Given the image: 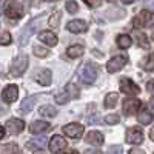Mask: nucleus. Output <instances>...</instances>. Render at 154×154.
<instances>
[{
    "label": "nucleus",
    "instance_id": "nucleus-1",
    "mask_svg": "<svg viewBox=\"0 0 154 154\" xmlns=\"http://www.w3.org/2000/svg\"><path fill=\"white\" fill-rule=\"evenodd\" d=\"M77 97H79V88H77V85L68 83L63 91H60V93L56 94L54 99H56V102H57L59 105H65L66 102H69L71 99H77Z\"/></svg>",
    "mask_w": 154,
    "mask_h": 154
},
{
    "label": "nucleus",
    "instance_id": "nucleus-2",
    "mask_svg": "<svg viewBox=\"0 0 154 154\" xmlns=\"http://www.w3.org/2000/svg\"><path fill=\"white\" fill-rule=\"evenodd\" d=\"M97 74H99V69H97V66L94 65V63H85L79 71L80 80L86 85L94 83V80L97 79Z\"/></svg>",
    "mask_w": 154,
    "mask_h": 154
},
{
    "label": "nucleus",
    "instance_id": "nucleus-3",
    "mask_svg": "<svg viewBox=\"0 0 154 154\" xmlns=\"http://www.w3.org/2000/svg\"><path fill=\"white\" fill-rule=\"evenodd\" d=\"M28 68V56H17L14 60H12L11 63V68H9V72L11 75H14V77H20L25 71H26Z\"/></svg>",
    "mask_w": 154,
    "mask_h": 154
},
{
    "label": "nucleus",
    "instance_id": "nucleus-4",
    "mask_svg": "<svg viewBox=\"0 0 154 154\" xmlns=\"http://www.w3.org/2000/svg\"><path fill=\"white\" fill-rule=\"evenodd\" d=\"M3 11L9 19H20L25 12L23 5L20 2H17V0H8V2H5Z\"/></svg>",
    "mask_w": 154,
    "mask_h": 154
},
{
    "label": "nucleus",
    "instance_id": "nucleus-5",
    "mask_svg": "<svg viewBox=\"0 0 154 154\" xmlns=\"http://www.w3.org/2000/svg\"><path fill=\"white\" fill-rule=\"evenodd\" d=\"M133 25L136 28H143V26H154V12L151 11H140L139 14L134 17Z\"/></svg>",
    "mask_w": 154,
    "mask_h": 154
},
{
    "label": "nucleus",
    "instance_id": "nucleus-6",
    "mask_svg": "<svg viewBox=\"0 0 154 154\" xmlns=\"http://www.w3.org/2000/svg\"><path fill=\"white\" fill-rule=\"evenodd\" d=\"M126 62H128V56L117 54V56L111 57V60L106 63V69H108V72H117L126 65Z\"/></svg>",
    "mask_w": 154,
    "mask_h": 154
},
{
    "label": "nucleus",
    "instance_id": "nucleus-7",
    "mask_svg": "<svg viewBox=\"0 0 154 154\" xmlns=\"http://www.w3.org/2000/svg\"><path fill=\"white\" fill-rule=\"evenodd\" d=\"M125 140L126 143H131V145H139L143 142V133L139 126H133L126 131V136H125Z\"/></svg>",
    "mask_w": 154,
    "mask_h": 154
},
{
    "label": "nucleus",
    "instance_id": "nucleus-8",
    "mask_svg": "<svg viewBox=\"0 0 154 154\" xmlns=\"http://www.w3.org/2000/svg\"><path fill=\"white\" fill-rule=\"evenodd\" d=\"M120 91L125 93V94H128V96H137L140 93V88L131 79L123 77V79H120Z\"/></svg>",
    "mask_w": 154,
    "mask_h": 154
},
{
    "label": "nucleus",
    "instance_id": "nucleus-9",
    "mask_svg": "<svg viewBox=\"0 0 154 154\" xmlns=\"http://www.w3.org/2000/svg\"><path fill=\"white\" fill-rule=\"evenodd\" d=\"M140 106H142V102H140L139 99H125L122 111H123L125 116H133L140 109Z\"/></svg>",
    "mask_w": 154,
    "mask_h": 154
},
{
    "label": "nucleus",
    "instance_id": "nucleus-10",
    "mask_svg": "<svg viewBox=\"0 0 154 154\" xmlns=\"http://www.w3.org/2000/svg\"><path fill=\"white\" fill-rule=\"evenodd\" d=\"M37 23H38V20H32V22H29L26 26L23 28V31H22L20 35H19V43H20V46H23V45L28 43L29 37L34 34V29H35V26H37Z\"/></svg>",
    "mask_w": 154,
    "mask_h": 154
},
{
    "label": "nucleus",
    "instance_id": "nucleus-11",
    "mask_svg": "<svg viewBox=\"0 0 154 154\" xmlns=\"http://www.w3.org/2000/svg\"><path fill=\"white\" fill-rule=\"evenodd\" d=\"M63 133L71 139H80L83 134V126L80 123H68L63 126Z\"/></svg>",
    "mask_w": 154,
    "mask_h": 154
},
{
    "label": "nucleus",
    "instance_id": "nucleus-12",
    "mask_svg": "<svg viewBox=\"0 0 154 154\" xmlns=\"http://www.w3.org/2000/svg\"><path fill=\"white\" fill-rule=\"evenodd\" d=\"M5 128L9 134H20L25 130V122L22 119H11L5 123Z\"/></svg>",
    "mask_w": 154,
    "mask_h": 154
},
{
    "label": "nucleus",
    "instance_id": "nucleus-13",
    "mask_svg": "<svg viewBox=\"0 0 154 154\" xmlns=\"http://www.w3.org/2000/svg\"><path fill=\"white\" fill-rule=\"evenodd\" d=\"M63 148H66V140L63 139L62 136H59V134H56V136H53L51 137V140H49V151L51 152H60Z\"/></svg>",
    "mask_w": 154,
    "mask_h": 154
},
{
    "label": "nucleus",
    "instance_id": "nucleus-14",
    "mask_svg": "<svg viewBox=\"0 0 154 154\" xmlns=\"http://www.w3.org/2000/svg\"><path fill=\"white\" fill-rule=\"evenodd\" d=\"M17 96H19V88L16 85H8L5 89H3V100L6 102V103H12V102L17 100Z\"/></svg>",
    "mask_w": 154,
    "mask_h": 154
},
{
    "label": "nucleus",
    "instance_id": "nucleus-15",
    "mask_svg": "<svg viewBox=\"0 0 154 154\" xmlns=\"http://www.w3.org/2000/svg\"><path fill=\"white\" fill-rule=\"evenodd\" d=\"M66 29L72 34H80V32H85L88 29V25L85 20H72L66 25Z\"/></svg>",
    "mask_w": 154,
    "mask_h": 154
},
{
    "label": "nucleus",
    "instance_id": "nucleus-16",
    "mask_svg": "<svg viewBox=\"0 0 154 154\" xmlns=\"http://www.w3.org/2000/svg\"><path fill=\"white\" fill-rule=\"evenodd\" d=\"M38 40L49 45V46H56L57 45V35L54 32H51V31H42L40 34H38Z\"/></svg>",
    "mask_w": 154,
    "mask_h": 154
},
{
    "label": "nucleus",
    "instance_id": "nucleus-17",
    "mask_svg": "<svg viewBox=\"0 0 154 154\" xmlns=\"http://www.w3.org/2000/svg\"><path fill=\"white\" fill-rule=\"evenodd\" d=\"M86 142L91 145H96V146H100V145H103V136L99 131H89L86 134Z\"/></svg>",
    "mask_w": 154,
    "mask_h": 154
},
{
    "label": "nucleus",
    "instance_id": "nucleus-18",
    "mask_svg": "<svg viewBox=\"0 0 154 154\" xmlns=\"http://www.w3.org/2000/svg\"><path fill=\"white\" fill-rule=\"evenodd\" d=\"M51 77H53V74H51L49 69H42L35 74V80L43 86H48V85H51Z\"/></svg>",
    "mask_w": 154,
    "mask_h": 154
},
{
    "label": "nucleus",
    "instance_id": "nucleus-19",
    "mask_svg": "<svg viewBox=\"0 0 154 154\" xmlns=\"http://www.w3.org/2000/svg\"><path fill=\"white\" fill-rule=\"evenodd\" d=\"M46 130H49V122H43V120H37V122L31 123V126H29V131H31L32 134L43 133V131H46Z\"/></svg>",
    "mask_w": 154,
    "mask_h": 154
},
{
    "label": "nucleus",
    "instance_id": "nucleus-20",
    "mask_svg": "<svg viewBox=\"0 0 154 154\" xmlns=\"http://www.w3.org/2000/svg\"><path fill=\"white\" fill-rule=\"evenodd\" d=\"M35 102H37V96L25 97V99H23V102H22V105H20V111H22V112H29V111L34 108Z\"/></svg>",
    "mask_w": 154,
    "mask_h": 154
},
{
    "label": "nucleus",
    "instance_id": "nucleus-21",
    "mask_svg": "<svg viewBox=\"0 0 154 154\" xmlns=\"http://www.w3.org/2000/svg\"><path fill=\"white\" fill-rule=\"evenodd\" d=\"M83 53H85V48L82 45H72L66 49V54L69 59H79L80 56H83Z\"/></svg>",
    "mask_w": 154,
    "mask_h": 154
},
{
    "label": "nucleus",
    "instance_id": "nucleus-22",
    "mask_svg": "<svg viewBox=\"0 0 154 154\" xmlns=\"http://www.w3.org/2000/svg\"><path fill=\"white\" fill-rule=\"evenodd\" d=\"M139 122L140 123H142V125H149L151 122H152V114L146 109V108H142V109H140V112H139Z\"/></svg>",
    "mask_w": 154,
    "mask_h": 154
},
{
    "label": "nucleus",
    "instance_id": "nucleus-23",
    "mask_svg": "<svg viewBox=\"0 0 154 154\" xmlns=\"http://www.w3.org/2000/svg\"><path fill=\"white\" fill-rule=\"evenodd\" d=\"M38 112H40V116H43V117H54L57 114V108L51 106V105H43V106L38 108Z\"/></svg>",
    "mask_w": 154,
    "mask_h": 154
},
{
    "label": "nucleus",
    "instance_id": "nucleus-24",
    "mask_svg": "<svg viewBox=\"0 0 154 154\" xmlns=\"http://www.w3.org/2000/svg\"><path fill=\"white\" fill-rule=\"evenodd\" d=\"M117 45H119V48H123V49H126V48H130L131 46V43H133V40H131V37L128 35V34H120V35H117Z\"/></svg>",
    "mask_w": 154,
    "mask_h": 154
},
{
    "label": "nucleus",
    "instance_id": "nucleus-25",
    "mask_svg": "<svg viewBox=\"0 0 154 154\" xmlns=\"http://www.w3.org/2000/svg\"><path fill=\"white\" fill-rule=\"evenodd\" d=\"M134 35H136V40L140 48H149V40L142 31H134Z\"/></svg>",
    "mask_w": 154,
    "mask_h": 154
},
{
    "label": "nucleus",
    "instance_id": "nucleus-26",
    "mask_svg": "<svg viewBox=\"0 0 154 154\" xmlns=\"http://www.w3.org/2000/svg\"><path fill=\"white\" fill-rule=\"evenodd\" d=\"M142 68H143L145 71H149V72L154 71V53H151L149 56H146V57L142 60Z\"/></svg>",
    "mask_w": 154,
    "mask_h": 154
},
{
    "label": "nucleus",
    "instance_id": "nucleus-27",
    "mask_svg": "<svg viewBox=\"0 0 154 154\" xmlns=\"http://www.w3.org/2000/svg\"><path fill=\"white\" fill-rule=\"evenodd\" d=\"M117 100H119L117 93L106 94V97H105V108H114L116 105H117Z\"/></svg>",
    "mask_w": 154,
    "mask_h": 154
},
{
    "label": "nucleus",
    "instance_id": "nucleus-28",
    "mask_svg": "<svg viewBox=\"0 0 154 154\" xmlns=\"http://www.w3.org/2000/svg\"><path fill=\"white\" fill-rule=\"evenodd\" d=\"M0 152L2 154H20V149L16 143H6L2 146V149H0Z\"/></svg>",
    "mask_w": 154,
    "mask_h": 154
},
{
    "label": "nucleus",
    "instance_id": "nucleus-29",
    "mask_svg": "<svg viewBox=\"0 0 154 154\" xmlns=\"http://www.w3.org/2000/svg\"><path fill=\"white\" fill-rule=\"evenodd\" d=\"M46 142H48V140H46V137H37V139H32V140H29V142H28V148H35V146H38V148H43L45 145H46Z\"/></svg>",
    "mask_w": 154,
    "mask_h": 154
},
{
    "label": "nucleus",
    "instance_id": "nucleus-30",
    "mask_svg": "<svg viewBox=\"0 0 154 154\" xmlns=\"http://www.w3.org/2000/svg\"><path fill=\"white\" fill-rule=\"evenodd\" d=\"M60 19H62V12L60 11H56L49 16V26L51 28H57L59 23H60Z\"/></svg>",
    "mask_w": 154,
    "mask_h": 154
},
{
    "label": "nucleus",
    "instance_id": "nucleus-31",
    "mask_svg": "<svg viewBox=\"0 0 154 154\" xmlns=\"http://www.w3.org/2000/svg\"><path fill=\"white\" fill-rule=\"evenodd\" d=\"M32 51H34V54H35L37 57H40V59H45L46 56H49V51H48L46 48H43V46H37V45H35Z\"/></svg>",
    "mask_w": 154,
    "mask_h": 154
},
{
    "label": "nucleus",
    "instance_id": "nucleus-32",
    "mask_svg": "<svg viewBox=\"0 0 154 154\" xmlns=\"http://www.w3.org/2000/svg\"><path fill=\"white\" fill-rule=\"evenodd\" d=\"M89 111H91V114H86V122H88V123H97V122H99V119H97L99 114L96 112L94 106L89 108Z\"/></svg>",
    "mask_w": 154,
    "mask_h": 154
},
{
    "label": "nucleus",
    "instance_id": "nucleus-33",
    "mask_svg": "<svg viewBox=\"0 0 154 154\" xmlns=\"http://www.w3.org/2000/svg\"><path fill=\"white\" fill-rule=\"evenodd\" d=\"M105 122L108 125H117L120 122V117L117 114H108V116H105Z\"/></svg>",
    "mask_w": 154,
    "mask_h": 154
},
{
    "label": "nucleus",
    "instance_id": "nucleus-34",
    "mask_svg": "<svg viewBox=\"0 0 154 154\" xmlns=\"http://www.w3.org/2000/svg\"><path fill=\"white\" fill-rule=\"evenodd\" d=\"M66 11L71 12V14H74V12L79 11V5H77L74 0H69V2H66Z\"/></svg>",
    "mask_w": 154,
    "mask_h": 154
},
{
    "label": "nucleus",
    "instance_id": "nucleus-35",
    "mask_svg": "<svg viewBox=\"0 0 154 154\" xmlns=\"http://www.w3.org/2000/svg\"><path fill=\"white\" fill-rule=\"evenodd\" d=\"M12 42V37L9 34V31H2V40H0V43L2 45H9Z\"/></svg>",
    "mask_w": 154,
    "mask_h": 154
},
{
    "label": "nucleus",
    "instance_id": "nucleus-36",
    "mask_svg": "<svg viewBox=\"0 0 154 154\" xmlns=\"http://www.w3.org/2000/svg\"><path fill=\"white\" fill-rule=\"evenodd\" d=\"M108 154H123V148L120 145H112L108 149Z\"/></svg>",
    "mask_w": 154,
    "mask_h": 154
},
{
    "label": "nucleus",
    "instance_id": "nucleus-37",
    "mask_svg": "<svg viewBox=\"0 0 154 154\" xmlns=\"http://www.w3.org/2000/svg\"><path fill=\"white\" fill-rule=\"evenodd\" d=\"M83 2H85L89 8H97V6H100L102 0H83Z\"/></svg>",
    "mask_w": 154,
    "mask_h": 154
},
{
    "label": "nucleus",
    "instance_id": "nucleus-38",
    "mask_svg": "<svg viewBox=\"0 0 154 154\" xmlns=\"http://www.w3.org/2000/svg\"><path fill=\"white\" fill-rule=\"evenodd\" d=\"M130 154H145V151L140 149V148H131L130 149Z\"/></svg>",
    "mask_w": 154,
    "mask_h": 154
},
{
    "label": "nucleus",
    "instance_id": "nucleus-39",
    "mask_svg": "<svg viewBox=\"0 0 154 154\" xmlns=\"http://www.w3.org/2000/svg\"><path fill=\"white\" fill-rule=\"evenodd\" d=\"M5 136H6V128L2 126L0 128V139H5Z\"/></svg>",
    "mask_w": 154,
    "mask_h": 154
},
{
    "label": "nucleus",
    "instance_id": "nucleus-40",
    "mask_svg": "<svg viewBox=\"0 0 154 154\" xmlns=\"http://www.w3.org/2000/svg\"><path fill=\"white\" fill-rule=\"evenodd\" d=\"M85 154H102V152H100L99 149H86Z\"/></svg>",
    "mask_w": 154,
    "mask_h": 154
},
{
    "label": "nucleus",
    "instance_id": "nucleus-41",
    "mask_svg": "<svg viewBox=\"0 0 154 154\" xmlns=\"http://www.w3.org/2000/svg\"><path fill=\"white\" fill-rule=\"evenodd\" d=\"M149 108L154 111V96H152V97H151V100H149Z\"/></svg>",
    "mask_w": 154,
    "mask_h": 154
},
{
    "label": "nucleus",
    "instance_id": "nucleus-42",
    "mask_svg": "<svg viewBox=\"0 0 154 154\" xmlns=\"http://www.w3.org/2000/svg\"><path fill=\"white\" fill-rule=\"evenodd\" d=\"M154 88V82H149L148 85H146V89H152Z\"/></svg>",
    "mask_w": 154,
    "mask_h": 154
},
{
    "label": "nucleus",
    "instance_id": "nucleus-43",
    "mask_svg": "<svg viewBox=\"0 0 154 154\" xmlns=\"http://www.w3.org/2000/svg\"><path fill=\"white\" fill-rule=\"evenodd\" d=\"M34 154H45V151H43V149H38V151L35 149V151H34Z\"/></svg>",
    "mask_w": 154,
    "mask_h": 154
},
{
    "label": "nucleus",
    "instance_id": "nucleus-44",
    "mask_svg": "<svg viewBox=\"0 0 154 154\" xmlns=\"http://www.w3.org/2000/svg\"><path fill=\"white\" fill-rule=\"evenodd\" d=\"M149 137H151V140H154V128H152L151 133H149Z\"/></svg>",
    "mask_w": 154,
    "mask_h": 154
},
{
    "label": "nucleus",
    "instance_id": "nucleus-45",
    "mask_svg": "<svg viewBox=\"0 0 154 154\" xmlns=\"http://www.w3.org/2000/svg\"><path fill=\"white\" fill-rule=\"evenodd\" d=\"M122 2H123L125 5H128V3H133V2H134V0H122Z\"/></svg>",
    "mask_w": 154,
    "mask_h": 154
},
{
    "label": "nucleus",
    "instance_id": "nucleus-46",
    "mask_svg": "<svg viewBox=\"0 0 154 154\" xmlns=\"http://www.w3.org/2000/svg\"><path fill=\"white\" fill-rule=\"evenodd\" d=\"M65 154H79L77 151H68V152H65Z\"/></svg>",
    "mask_w": 154,
    "mask_h": 154
},
{
    "label": "nucleus",
    "instance_id": "nucleus-47",
    "mask_svg": "<svg viewBox=\"0 0 154 154\" xmlns=\"http://www.w3.org/2000/svg\"><path fill=\"white\" fill-rule=\"evenodd\" d=\"M43 2H57V0H43Z\"/></svg>",
    "mask_w": 154,
    "mask_h": 154
},
{
    "label": "nucleus",
    "instance_id": "nucleus-48",
    "mask_svg": "<svg viewBox=\"0 0 154 154\" xmlns=\"http://www.w3.org/2000/svg\"><path fill=\"white\" fill-rule=\"evenodd\" d=\"M152 37H154V34H152Z\"/></svg>",
    "mask_w": 154,
    "mask_h": 154
}]
</instances>
